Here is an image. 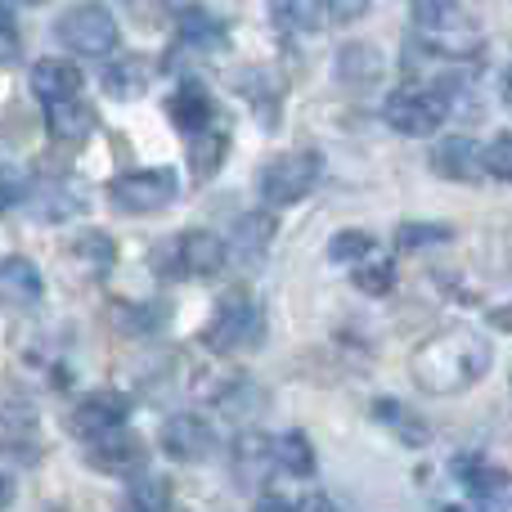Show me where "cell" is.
I'll list each match as a JSON object with an SVG mask.
<instances>
[{"mask_svg": "<svg viewBox=\"0 0 512 512\" xmlns=\"http://www.w3.org/2000/svg\"><path fill=\"white\" fill-rule=\"evenodd\" d=\"M225 153H230V135L212 122V126H203V131L194 135V144H189V167H194L198 180H212L216 171H221Z\"/></svg>", "mask_w": 512, "mask_h": 512, "instance_id": "obj_24", "label": "cell"}, {"mask_svg": "<svg viewBox=\"0 0 512 512\" xmlns=\"http://www.w3.org/2000/svg\"><path fill=\"white\" fill-rule=\"evenodd\" d=\"M450 512H481V508H450Z\"/></svg>", "mask_w": 512, "mask_h": 512, "instance_id": "obj_41", "label": "cell"}, {"mask_svg": "<svg viewBox=\"0 0 512 512\" xmlns=\"http://www.w3.org/2000/svg\"><path fill=\"white\" fill-rule=\"evenodd\" d=\"M274 468H283L288 477H310L315 472V445L306 432H283L279 441H270Z\"/></svg>", "mask_w": 512, "mask_h": 512, "instance_id": "obj_25", "label": "cell"}, {"mask_svg": "<svg viewBox=\"0 0 512 512\" xmlns=\"http://www.w3.org/2000/svg\"><path fill=\"white\" fill-rule=\"evenodd\" d=\"M81 68L68 59H41L32 63V95L41 104H59V99H77L81 95Z\"/></svg>", "mask_w": 512, "mask_h": 512, "instance_id": "obj_20", "label": "cell"}, {"mask_svg": "<svg viewBox=\"0 0 512 512\" xmlns=\"http://www.w3.org/2000/svg\"><path fill=\"white\" fill-rule=\"evenodd\" d=\"M158 441H162V450H167L171 459H180V463H198V459H207V454L216 450L212 423L198 418V414H171L167 423H162Z\"/></svg>", "mask_w": 512, "mask_h": 512, "instance_id": "obj_12", "label": "cell"}, {"mask_svg": "<svg viewBox=\"0 0 512 512\" xmlns=\"http://www.w3.org/2000/svg\"><path fill=\"white\" fill-rule=\"evenodd\" d=\"M351 279H355V288L369 292V297H387V292L396 288V261L373 252V256H364L360 265H351Z\"/></svg>", "mask_w": 512, "mask_h": 512, "instance_id": "obj_30", "label": "cell"}, {"mask_svg": "<svg viewBox=\"0 0 512 512\" xmlns=\"http://www.w3.org/2000/svg\"><path fill=\"white\" fill-rule=\"evenodd\" d=\"M27 185H32V180H27L23 171L0 167V212H9V207L23 203V198H27Z\"/></svg>", "mask_w": 512, "mask_h": 512, "instance_id": "obj_35", "label": "cell"}, {"mask_svg": "<svg viewBox=\"0 0 512 512\" xmlns=\"http://www.w3.org/2000/svg\"><path fill=\"white\" fill-rule=\"evenodd\" d=\"M414 18L418 32H441V27H459V0H414Z\"/></svg>", "mask_w": 512, "mask_h": 512, "instance_id": "obj_32", "label": "cell"}, {"mask_svg": "<svg viewBox=\"0 0 512 512\" xmlns=\"http://www.w3.org/2000/svg\"><path fill=\"white\" fill-rule=\"evenodd\" d=\"M23 5H45V0H23Z\"/></svg>", "mask_w": 512, "mask_h": 512, "instance_id": "obj_42", "label": "cell"}, {"mask_svg": "<svg viewBox=\"0 0 512 512\" xmlns=\"http://www.w3.org/2000/svg\"><path fill=\"white\" fill-rule=\"evenodd\" d=\"M432 171L441 180H459V185H477L486 180V167H481V144L468 140V135H450L432 149Z\"/></svg>", "mask_w": 512, "mask_h": 512, "instance_id": "obj_14", "label": "cell"}, {"mask_svg": "<svg viewBox=\"0 0 512 512\" xmlns=\"http://www.w3.org/2000/svg\"><path fill=\"white\" fill-rule=\"evenodd\" d=\"M333 72H337V81H342V86L364 90V86H378V81H382L387 59H382V50H378V45H369V41H346L342 50L333 54Z\"/></svg>", "mask_w": 512, "mask_h": 512, "instance_id": "obj_17", "label": "cell"}, {"mask_svg": "<svg viewBox=\"0 0 512 512\" xmlns=\"http://www.w3.org/2000/svg\"><path fill=\"white\" fill-rule=\"evenodd\" d=\"M95 122H99L95 108L81 104V95L77 99H59V104H45V131H50L59 144L90 140V135H95Z\"/></svg>", "mask_w": 512, "mask_h": 512, "instance_id": "obj_21", "label": "cell"}, {"mask_svg": "<svg viewBox=\"0 0 512 512\" xmlns=\"http://www.w3.org/2000/svg\"><path fill=\"white\" fill-rule=\"evenodd\" d=\"M225 261H230L225 239H216L212 230H185L153 248V270L162 279H212L225 270Z\"/></svg>", "mask_w": 512, "mask_h": 512, "instance_id": "obj_4", "label": "cell"}, {"mask_svg": "<svg viewBox=\"0 0 512 512\" xmlns=\"http://www.w3.org/2000/svg\"><path fill=\"white\" fill-rule=\"evenodd\" d=\"M9 499H14V481H9V477H0V508H5Z\"/></svg>", "mask_w": 512, "mask_h": 512, "instance_id": "obj_40", "label": "cell"}, {"mask_svg": "<svg viewBox=\"0 0 512 512\" xmlns=\"http://www.w3.org/2000/svg\"><path fill=\"white\" fill-rule=\"evenodd\" d=\"M373 252H378V239L364 230H342L328 243V261H337V265H360L364 256H373Z\"/></svg>", "mask_w": 512, "mask_h": 512, "instance_id": "obj_31", "label": "cell"}, {"mask_svg": "<svg viewBox=\"0 0 512 512\" xmlns=\"http://www.w3.org/2000/svg\"><path fill=\"white\" fill-rule=\"evenodd\" d=\"M481 167H486V176H495V180L512 176V140H508V131H499L495 140L481 149Z\"/></svg>", "mask_w": 512, "mask_h": 512, "instance_id": "obj_34", "label": "cell"}, {"mask_svg": "<svg viewBox=\"0 0 512 512\" xmlns=\"http://www.w3.org/2000/svg\"><path fill=\"white\" fill-rule=\"evenodd\" d=\"M45 297V279L27 256H5L0 261V306L9 310H32Z\"/></svg>", "mask_w": 512, "mask_h": 512, "instance_id": "obj_18", "label": "cell"}, {"mask_svg": "<svg viewBox=\"0 0 512 512\" xmlns=\"http://www.w3.org/2000/svg\"><path fill=\"white\" fill-rule=\"evenodd\" d=\"M14 50H18V27L9 18V9L0 5V59H14Z\"/></svg>", "mask_w": 512, "mask_h": 512, "instance_id": "obj_37", "label": "cell"}, {"mask_svg": "<svg viewBox=\"0 0 512 512\" xmlns=\"http://www.w3.org/2000/svg\"><path fill=\"white\" fill-rule=\"evenodd\" d=\"M86 463L108 477H135V472H144V445L135 432L117 427V432L86 441Z\"/></svg>", "mask_w": 512, "mask_h": 512, "instance_id": "obj_11", "label": "cell"}, {"mask_svg": "<svg viewBox=\"0 0 512 512\" xmlns=\"http://www.w3.org/2000/svg\"><path fill=\"white\" fill-rule=\"evenodd\" d=\"M230 41V27L203 5H189L176 14V50H194V54H216Z\"/></svg>", "mask_w": 512, "mask_h": 512, "instance_id": "obj_13", "label": "cell"}, {"mask_svg": "<svg viewBox=\"0 0 512 512\" xmlns=\"http://www.w3.org/2000/svg\"><path fill=\"white\" fill-rule=\"evenodd\" d=\"M68 261L77 265L81 274H90V279H104V274L117 265V243L108 239L104 230H86L68 243Z\"/></svg>", "mask_w": 512, "mask_h": 512, "instance_id": "obj_22", "label": "cell"}, {"mask_svg": "<svg viewBox=\"0 0 512 512\" xmlns=\"http://www.w3.org/2000/svg\"><path fill=\"white\" fill-rule=\"evenodd\" d=\"M162 5H167V0H126V9H131V14L140 18V23H153Z\"/></svg>", "mask_w": 512, "mask_h": 512, "instance_id": "obj_39", "label": "cell"}, {"mask_svg": "<svg viewBox=\"0 0 512 512\" xmlns=\"http://www.w3.org/2000/svg\"><path fill=\"white\" fill-rule=\"evenodd\" d=\"M274 234H279V221H274L270 212H243L239 221H234V234H230V243H225V252L243 265H261L265 256H270Z\"/></svg>", "mask_w": 512, "mask_h": 512, "instance_id": "obj_16", "label": "cell"}, {"mask_svg": "<svg viewBox=\"0 0 512 512\" xmlns=\"http://www.w3.org/2000/svg\"><path fill=\"white\" fill-rule=\"evenodd\" d=\"M319 176H324V158L315 149H292L256 171V194L265 207H292L319 185Z\"/></svg>", "mask_w": 512, "mask_h": 512, "instance_id": "obj_5", "label": "cell"}, {"mask_svg": "<svg viewBox=\"0 0 512 512\" xmlns=\"http://www.w3.org/2000/svg\"><path fill=\"white\" fill-rule=\"evenodd\" d=\"M454 477H459L463 490H468V495H477L481 504H499V508H504L508 477L490 459H481V454H459V459H454Z\"/></svg>", "mask_w": 512, "mask_h": 512, "instance_id": "obj_19", "label": "cell"}, {"mask_svg": "<svg viewBox=\"0 0 512 512\" xmlns=\"http://www.w3.org/2000/svg\"><path fill=\"white\" fill-rule=\"evenodd\" d=\"M373 418H378L382 427H391L405 445H427L432 441V427H427L418 414H409L400 400H378V405H373Z\"/></svg>", "mask_w": 512, "mask_h": 512, "instance_id": "obj_28", "label": "cell"}, {"mask_svg": "<svg viewBox=\"0 0 512 512\" xmlns=\"http://www.w3.org/2000/svg\"><path fill=\"white\" fill-rule=\"evenodd\" d=\"M54 36L63 41V50L81 54V59H108L117 50V41H122L117 18L104 5H72L68 14H59Z\"/></svg>", "mask_w": 512, "mask_h": 512, "instance_id": "obj_7", "label": "cell"}, {"mask_svg": "<svg viewBox=\"0 0 512 512\" xmlns=\"http://www.w3.org/2000/svg\"><path fill=\"white\" fill-rule=\"evenodd\" d=\"M86 189L77 180H45V185H27V198L18 207H27V216L41 225H68L86 212Z\"/></svg>", "mask_w": 512, "mask_h": 512, "instance_id": "obj_8", "label": "cell"}, {"mask_svg": "<svg viewBox=\"0 0 512 512\" xmlns=\"http://www.w3.org/2000/svg\"><path fill=\"white\" fill-rule=\"evenodd\" d=\"M490 364H495V351H490L486 333H477L468 324H454L432 333L427 342H418L409 373H414V382L427 396H454V391L477 387L490 373Z\"/></svg>", "mask_w": 512, "mask_h": 512, "instance_id": "obj_1", "label": "cell"}, {"mask_svg": "<svg viewBox=\"0 0 512 512\" xmlns=\"http://www.w3.org/2000/svg\"><path fill=\"white\" fill-rule=\"evenodd\" d=\"M167 117L176 122V131L198 135L203 126L216 122V99L203 81H180L176 90L167 95Z\"/></svg>", "mask_w": 512, "mask_h": 512, "instance_id": "obj_15", "label": "cell"}, {"mask_svg": "<svg viewBox=\"0 0 512 512\" xmlns=\"http://www.w3.org/2000/svg\"><path fill=\"white\" fill-rule=\"evenodd\" d=\"M454 108V86L445 81H427V86H405L391 90L387 104H382V122L396 135H409V140H427L445 126Z\"/></svg>", "mask_w": 512, "mask_h": 512, "instance_id": "obj_2", "label": "cell"}, {"mask_svg": "<svg viewBox=\"0 0 512 512\" xmlns=\"http://www.w3.org/2000/svg\"><path fill=\"white\" fill-rule=\"evenodd\" d=\"M292 512H337V504L328 495H301L297 504H292Z\"/></svg>", "mask_w": 512, "mask_h": 512, "instance_id": "obj_38", "label": "cell"}, {"mask_svg": "<svg viewBox=\"0 0 512 512\" xmlns=\"http://www.w3.org/2000/svg\"><path fill=\"white\" fill-rule=\"evenodd\" d=\"M261 333H265V315H261V306H256V297L234 288L216 301L212 319H207V328H203V346L216 355H234V351H248V346L261 342Z\"/></svg>", "mask_w": 512, "mask_h": 512, "instance_id": "obj_3", "label": "cell"}, {"mask_svg": "<svg viewBox=\"0 0 512 512\" xmlns=\"http://www.w3.org/2000/svg\"><path fill=\"white\" fill-rule=\"evenodd\" d=\"M149 63L144 59H117L113 68L104 72V95L108 99H140L149 90Z\"/></svg>", "mask_w": 512, "mask_h": 512, "instance_id": "obj_26", "label": "cell"}, {"mask_svg": "<svg viewBox=\"0 0 512 512\" xmlns=\"http://www.w3.org/2000/svg\"><path fill=\"white\" fill-rule=\"evenodd\" d=\"M126 414H131V400H126L122 391L104 387V391H90V396L72 409L68 427L81 441H95V436H108V432H117V427H126Z\"/></svg>", "mask_w": 512, "mask_h": 512, "instance_id": "obj_10", "label": "cell"}, {"mask_svg": "<svg viewBox=\"0 0 512 512\" xmlns=\"http://www.w3.org/2000/svg\"><path fill=\"white\" fill-rule=\"evenodd\" d=\"M364 9H369V0H324V14L337 18V23H351V18H360Z\"/></svg>", "mask_w": 512, "mask_h": 512, "instance_id": "obj_36", "label": "cell"}, {"mask_svg": "<svg viewBox=\"0 0 512 512\" xmlns=\"http://www.w3.org/2000/svg\"><path fill=\"white\" fill-rule=\"evenodd\" d=\"M0 450H5L9 459L27 463V468H32V463L41 459V450H45L36 409L27 405V400H18V396L0 405Z\"/></svg>", "mask_w": 512, "mask_h": 512, "instance_id": "obj_9", "label": "cell"}, {"mask_svg": "<svg viewBox=\"0 0 512 512\" xmlns=\"http://www.w3.org/2000/svg\"><path fill=\"white\" fill-rule=\"evenodd\" d=\"M167 315L171 310L162 306V301H117L113 306V324L122 328V333H131V337H144V333H158L162 324H167Z\"/></svg>", "mask_w": 512, "mask_h": 512, "instance_id": "obj_27", "label": "cell"}, {"mask_svg": "<svg viewBox=\"0 0 512 512\" xmlns=\"http://www.w3.org/2000/svg\"><path fill=\"white\" fill-rule=\"evenodd\" d=\"M180 194V180L171 167H144V171H126L108 185V203L126 216H153L167 212Z\"/></svg>", "mask_w": 512, "mask_h": 512, "instance_id": "obj_6", "label": "cell"}, {"mask_svg": "<svg viewBox=\"0 0 512 512\" xmlns=\"http://www.w3.org/2000/svg\"><path fill=\"white\" fill-rule=\"evenodd\" d=\"M270 18L292 36H306V32H319L328 23L324 14V0H270Z\"/></svg>", "mask_w": 512, "mask_h": 512, "instance_id": "obj_23", "label": "cell"}, {"mask_svg": "<svg viewBox=\"0 0 512 512\" xmlns=\"http://www.w3.org/2000/svg\"><path fill=\"white\" fill-rule=\"evenodd\" d=\"M454 239V230L450 225H423V221H409V225H400V234H396V243L405 252H418V248H432V243H450Z\"/></svg>", "mask_w": 512, "mask_h": 512, "instance_id": "obj_33", "label": "cell"}, {"mask_svg": "<svg viewBox=\"0 0 512 512\" xmlns=\"http://www.w3.org/2000/svg\"><path fill=\"white\" fill-rule=\"evenodd\" d=\"M171 508V481L158 472H135L126 490V512H167Z\"/></svg>", "mask_w": 512, "mask_h": 512, "instance_id": "obj_29", "label": "cell"}]
</instances>
